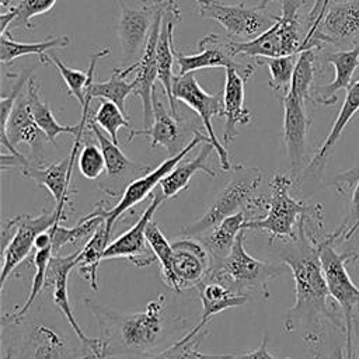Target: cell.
I'll return each mask as SVG.
<instances>
[{
  "label": "cell",
  "instance_id": "cell-1",
  "mask_svg": "<svg viewBox=\"0 0 359 359\" xmlns=\"http://www.w3.org/2000/svg\"><path fill=\"white\" fill-rule=\"evenodd\" d=\"M307 219L323 220V217L303 216L294 240L279 243V257L286 264L294 279V303L283 317L286 332H299L307 348L310 359H327L325 338L327 325L331 324L344 337L346 335L342 311L330 306L331 297L321 262L317 236L306 226Z\"/></svg>",
  "mask_w": 359,
  "mask_h": 359
},
{
  "label": "cell",
  "instance_id": "cell-2",
  "mask_svg": "<svg viewBox=\"0 0 359 359\" xmlns=\"http://www.w3.org/2000/svg\"><path fill=\"white\" fill-rule=\"evenodd\" d=\"M83 304L98 324L107 359H146L177 342L175 335L188 327L182 314L168 310L164 293L133 313L118 311L93 297H84Z\"/></svg>",
  "mask_w": 359,
  "mask_h": 359
},
{
  "label": "cell",
  "instance_id": "cell-3",
  "mask_svg": "<svg viewBox=\"0 0 359 359\" xmlns=\"http://www.w3.org/2000/svg\"><path fill=\"white\" fill-rule=\"evenodd\" d=\"M245 230L240 231L229 257L217 266H213L206 279L219 282L237 294L250 293L269 297L268 283L285 275L289 266L283 262L272 264L251 257L245 247Z\"/></svg>",
  "mask_w": 359,
  "mask_h": 359
},
{
  "label": "cell",
  "instance_id": "cell-4",
  "mask_svg": "<svg viewBox=\"0 0 359 359\" xmlns=\"http://www.w3.org/2000/svg\"><path fill=\"white\" fill-rule=\"evenodd\" d=\"M293 180L285 174H275L269 184L268 209L264 217L244 224V230H261L269 236V244L294 240L303 216L323 217L321 205H309L290 196Z\"/></svg>",
  "mask_w": 359,
  "mask_h": 359
},
{
  "label": "cell",
  "instance_id": "cell-5",
  "mask_svg": "<svg viewBox=\"0 0 359 359\" xmlns=\"http://www.w3.org/2000/svg\"><path fill=\"white\" fill-rule=\"evenodd\" d=\"M342 229L338 227L334 233L325 236L320 244V262L323 273L335 303H338L339 310L344 314L346 335H345V351L346 359L353 358V317L359 309V287L351 279L346 262L353 258L355 252H338L335 250V243L341 240Z\"/></svg>",
  "mask_w": 359,
  "mask_h": 359
},
{
  "label": "cell",
  "instance_id": "cell-6",
  "mask_svg": "<svg viewBox=\"0 0 359 359\" xmlns=\"http://www.w3.org/2000/svg\"><path fill=\"white\" fill-rule=\"evenodd\" d=\"M67 219V213L55 206L50 212H42L38 216L18 215L4 222L1 227V254L3 266L0 276V292H4L7 279L14 271L25 264L35 250L36 237L48 231L56 222Z\"/></svg>",
  "mask_w": 359,
  "mask_h": 359
},
{
  "label": "cell",
  "instance_id": "cell-7",
  "mask_svg": "<svg viewBox=\"0 0 359 359\" xmlns=\"http://www.w3.org/2000/svg\"><path fill=\"white\" fill-rule=\"evenodd\" d=\"M303 6L304 0H282V14L278 15L276 22L251 41H234L236 53L257 59L299 55L306 38L302 34L299 13Z\"/></svg>",
  "mask_w": 359,
  "mask_h": 359
},
{
  "label": "cell",
  "instance_id": "cell-8",
  "mask_svg": "<svg viewBox=\"0 0 359 359\" xmlns=\"http://www.w3.org/2000/svg\"><path fill=\"white\" fill-rule=\"evenodd\" d=\"M261 181L262 172L258 168L237 165L233 178L216 196L209 209L199 219L182 227L181 236L198 238L215 229L226 217L244 210L255 196L254 194L261 185Z\"/></svg>",
  "mask_w": 359,
  "mask_h": 359
},
{
  "label": "cell",
  "instance_id": "cell-9",
  "mask_svg": "<svg viewBox=\"0 0 359 359\" xmlns=\"http://www.w3.org/2000/svg\"><path fill=\"white\" fill-rule=\"evenodd\" d=\"M359 41V0L332 1L320 22L306 32L303 50H320L323 43L352 49Z\"/></svg>",
  "mask_w": 359,
  "mask_h": 359
},
{
  "label": "cell",
  "instance_id": "cell-10",
  "mask_svg": "<svg viewBox=\"0 0 359 359\" xmlns=\"http://www.w3.org/2000/svg\"><path fill=\"white\" fill-rule=\"evenodd\" d=\"M198 6L199 15L216 20L230 38H250L251 41L269 29L278 20V15L261 4L248 7L219 0H203Z\"/></svg>",
  "mask_w": 359,
  "mask_h": 359
},
{
  "label": "cell",
  "instance_id": "cell-11",
  "mask_svg": "<svg viewBox=\"0 0 359 359\" xmlns=\"http://www.w3.org/2000/svg\"><path fill=\"white\" fill-rule=\"evenodd\" d=\"M172 95L177 101H182L191 109H194L202 119V125L208 132V137L215 147L219 157V164L223 171L231 170L226 146L222 144L213 130L212 118L223 116V91L216 94H208L195 79L194 73L185 76H175L172 83Z\"/></svg>",
  "mask_w": 359,
  "mask_h": 359
},
{
  "label": "cell",
  "instance_id": "cell-12",
  "mask_svg": "<svg viewBox=\"0 0 359 359\" xmlns=\"http://www.w3.org/2000/svg\"><path fill=\"white\" fill-rule=\"evenodd\" d=\"M202 142H203V143H205V142H209V143H210V140H209L208 136H203L202 133H199V130L194 129V136H192V139L185 144V147H182V150H181L178 154L165 158V160H164L163 163H160L153 171L144 174V175L140 177V178L133 180V181L126 187V189L123 191V194H122L119 202H118L115 206H112L111 209H104L102 217H104V220H105L107 233L111 236L115 222H116L126 210H129V209L133 208L135 205L140 203V202L153 191V188H154L157 184L160 185L161 180H163L165 175H168V174L174 170V167H175L178 163H181L182 158H184L191 150H194L199 143H202Z\"/></svg>",
  "mask_w": 359,
  "mask_h": 359
},
{
  "label": "cell",
  "instance_id": "cell-13",
  "mask_svg": "<svg viewBox=\"0 0 359 359\" xmlns=\"http://www.w3.org/2000/svg\"><path fill=\"white\" fill-rule=\"evenodd\" d=\"M164 201L165 196L161 192V189L153 194L149 206L144 209L137 222L129 230H126L108 244V247L104 251V259L122 258L136 268H146L153 265L157 261V258L147 243L146 229L149 223L153 220L156 210Z\"/></svg>",
  "mask_w": 359,
  "mask_h": 359
},
{
  "label": "cell",
  "instance_id": "cell-14",
  "mask_svg": "<svg viewBox=\"0 0 359 359\" xmlns=\"http://www.w3.org/2000/svg\"><path fill=\"white\" fill-rule=\"evenodd\" d=\"M198 50L199 52L195 55H182L175 50V62L178 65L177 76H185L206 67H234L250 77L254 73L251 63L243 65L237 62L238 55L234 50V39L229 35L209 34L198 42Z\"/></svg>",
  "mask_w": 359,
  "mask_h": 359
},
{
  "label": "cell",
  "instance_id": "cell-15",
  "mask_svg": "<svg viewBox=\"0 0 359 359\" xmlns=\"http://www.w3.org/2000/svg\"><path fill=\"white\" fill-rule=\"evenodd\" d=\"M175 292L198 289L212 269V258L199 238L180 237L171 243Z\"/></svg>",
  "mask_w": 359,
  "mask_h": 359
},
{
  "label": "cell",
  "instance_id": "cell-16",
  "mask_svg": "<svg viewBox=\"0 0 359 359\" xmlns=\"http://www.w3.org/2000/svg\"><path fill=\"white\" fill-rule=\"evenodd\" d=\"M13 344L17 359H95L91 352L74 356L66 339L42 324H24Z\"/></svg>",
  "mask_w": 359,
  "mask_h": 359
},
{
  "label": "cell",
  "instance_id": "cell-17",
  "mask_svg": "<svg viewBox=\"0 0 359 359\" xmlns=\"http://www.w3.org/2000/svg\"><path fill=\"white\" fill-rule=\"evenodd\" d=\"M283 102V146L290 164L293 178H299L304 165L307 151V132L310 118L306 112V102L293 91L282 100Z\"/></svg>",
  "mask_w": 359,
  "mask_h": 359
},
{
  "label": "cell",
  "instance_id": "cell-18",
  "mask_svg": "<svg viewBox=\"0 0 359 359\" xmlns=\"http://www.w3.org/2000/svg\"><path fill=\"white\" fill-rule=\"evenodd\" d=\"M46 140V135L41 130V128L36 125L32 116L27 93H21L10 114L6 128L0 130L1 146L6 147L10 151V154L21 157L22 154L17 150V146L20 143H25L29 146L34 158L41 163Z\"/></svg>",
  "mask_w": 359,
  "mask_h": 359
},
{
  "label": "cell",
  "instance_id": "cell-19",
  "mask_svg": "<svg viewBox=\"0 0 359 359\" xmlns=\"http://www.w3.org/2000/svg\"><path fill=\"white\" fill-rule=\"evenodd\" d=\"M158 6L156 13L154 24L146 43V48L137 62H135L137 74L133 79L136 83L135 94L140 97L143 105V129H149L154 121V109H153V100H154V84L157 80V63H156V49L160 36L161 20H163V7L165 0H154Z\"/></svg>",
  "mask_w": 359,
  "mask_h": 359
},
{
  "label": "cell",
  "instance_id": "cell-20",
  "mask_svg": "<svg viewBox=\"0 0 359 359\" xmlns=\"http://www.w3.org/2000/svg\"><path fill=\"white\" fill-rule=\"evenodd\" d=\"M79 248L77 251L69 254V255H53L48 268V275H46V286L45 287H52V302L53 304L59 309V311L65 316L67 320V324L76 334V337L81 341V344L90 349L91 345L94 344L95 338H88L81 327L79 325L70 302H69V293H67V279L74 266H77V259L80 254Z\"/></svg>",
  "mask_w": 359,
  "mask_h": 359
},
{
  "label": "cell",
  "instance_id": "cell-21",
  "mask_svg": "<svg viewBox=\"0 0 359 359\" xmlns=\"http://www.w3.org/2000/svg\"><path fill=\"white\" fill-rule=\"evenodd\" d=\"M121 17L118 22V35L125 59L136 57L143 53L149 41L156 13L158 10L157 3L153 0L147 6L140 8H128L121 0Z\"/></svg>",
  "mask_w": 359,
  "mask_h": 359
},
{
  "label": "cell",
  "instance_id": "cell-22",
  "mask_svg": "<svg viewBox=\"0 0 359 359\" xmlns=\"http://www.w3.org/2000/svg\"><path fill=\"white\" fill-rule=\"evenodd\" d=\"M77 156H79V147H72L69 157L57 163L55 161L45 167L32 165L31 163H28L24 167H21V174L25 178L34 180L38 184V187L46 188L52 194L56 202V208L67 213V206L72 205L69 201V195L70 192H74V191H70L69 184H70L73 164Z\"/></svg>",
  "mask_w": 359,
  "mask_h": 359
},
{
  "label": "cell",
  "instance_id": "cell-23",
  "mask_svg": "<svg viewBox=\"0 0 359 359\" xmlns=\"http://www.w3.org/2000/svg\"><path fill=\"white\" fill-rule=\"evenodd\" d=\"M111 49L108 46L100 48L98 50L93 52L90 56V69H88V83L86 88V97L88 98H104L105 101H111L119 107V109L126 115L125 111V101L130 93H135L136 83L135 80L126 81L129 73L136 70L135 63L128 67H116L112 72V76L107 81H94V69L97 62L109 55Z\"/></svg>",
  "mask_w": 359,
  "mask_h": 359
},
{
  "label": "cell",
  "instance_id": "cell-24",
  "mask_svg": "<svg viewBox=\"0 0 359 359\" xmlns=\"http://www.w3.org/2000/svg\"><path fill=\"white\" fill-rule=\"evenodd\" d=\"M250 76L234 67L226 69V83L223 90V118L224 132L223 144H230L236 136L237 125H247L251 121V112L244 107V86Z\"/></svg>",
  "mask_w": 359,
  "mask_h": 359
},
{
  "label": "cell",
  "instance_id": "cell-25",
  "mask_svg": "<svg viewBox=\"0 0 359 359\" xmlns=\"http://www.w3.org/2000/svg\"><path fill=\"white\" fill-rule=\"evenodd\" d=\"M199 293V299L202 302V313L196 325H194L181 339L180 342H188L195 338L198 334L206 331V325L210 323L212 317L233 307H240L247 303L248 296L237 294L227 289L224 285L205 279L203 283L196 289Z\"/></svg>",
  "mask_w": 359,
  "mask_h": 359
},
{
  "label": "cell",
  "instance_id": "cell-26",
  "mask_svg": "<svg viewBox=\"0 0 359 359\" xmlns=\"http://www.w3.org/2000/svg\"><path fill=\"white\" fill-rule=\"evenodd\" d=\"M325 62L332 65L335 69L334 80L328 84L311 88V102L323 107L334 105L338 100L337 93L351 87L353 73L359 67V46L330 52L325 55Z\"/></svg>",
  "mask_w": 359,
  "mask_h": 359
},
{
  "label": "cell",
  "instance_id": "cell-27",
  "mask_svg": "<svg viewBox=\"0 0 359 359\" xmlns=\"http://www.w3.org/2000/svg\"><path fill=\"white\" fill-rule=\"evenodd\" d=\"M25 88H27L25 93H27V98H28V102H29V107H31L32 116H34L36 125L46 135L48 140L52 144H56V137L60 133H70V135L77 136L81 129L87 128V119L90 118L88 116L90 104H87L81 108V119H80L79 125L66 126V125H62L56 121V118L53 116L49 105L41 100V95H39L41 84L35 80V77H32V76L29 77Z\"/></svg>",
  "mask_w": 359,
  "mask_h": 359
},
{
  "label": "cell",
  "instance_id": "cell-28",
  "mask_svg": "<svg viewBox=\"0 0 359 359\" xmlns=\"http://www.w3.org/2000/svg\"><path fill=\"white\" fill-rule=\"evenodd\" d=\"M153 109H154L153 125L149 129H140V130L130 129L126 143H130L136 136H147L150 137L151 147L164 146L168 149V151L172 156L178 154L182 150L180 149L182 135H181L178 118H175L171 112H168L163 105V102L156 98V95L153 100Z\"/></svg>",
  "mask_w": 359,
  "mask_h": 359
},
{
  "label": "cell",
  "instance_id": "cell-29",
  "mask_svg": "<svg viewBox=\"0 0 359 359\" xmlns=\"http://www.w3.org/2000/svg\"><path fill=\"white\" fill-rule=\"evenodd\" d=\"M247 222V215L244 210H241L226 217L215 229L198 237L210 254L212 268L220 265L229 257L237 236L244 230V224Z\"/></svg>",
  "mask_w": 359,
  "mask_h": 359
},
{
  "label": "cell",
  "instance_id": "cell-30",
  "mask_svg": "<svg viewBox=\"0 0 359 359\" xmlns=\"http://www.w3.org/2000/svg\"><path fill=\"white\" fill-rule=\"evenodd\" d=\"M69 43L70 39L66 35L50 36L39 42H18L10 32H6L0 36V60L3 65H10L20 56L38 55L42 65H49L50 59L49 56H45V53L52 49H63Z\"/></svg>",
  "mask_w": 359,
  "mask_h": 359
},
{
  "label": "cell",
  "instance_id": "cell-31",
  "mask_svg": "<svg viewBox=\"0 0 359 359\" xmlns=\"http://www.w3.org/2000/svg\"><path fill=\"white\" fill-rule=\"evenodd\" d=\"M215 151V147L212 143L205 142L202 150L196 154L195 158L185 161V163H178L174 170L165 175L161 182H160V189L164 194L165 199L168 198H174L175 195H178L181 191L188 188L189 180L195 175V172L202 171L205 174H208L209 177H215V171L210 170L206 165V160L210 156V153Z\"/></svg>",
  "mask_w": 359,
  "mask_h": 359
},
{
  "label": "cell",
  "instance_id": "cell-32",
  "mask_svg": "<svg viewBox=\"0 0 359 359\" xmlns=\"http://www.w3.org/2000/svg\"><path fill=\"white\" fill-rule=\"evenodd\" d=\"M358 111H359V80L355 81L353 84H351V87L346 90V95H345L344 104L339 109V114H338L332 128L330 129L328 136L325 137V140L323 142V144L318 147L314 157L309 163L307 170L323 168L324 160L327 158L332 146L335 144V142L338 140V137L341 136V133L344 132V129L346 128V125L351 122V119L353 118V115Z\"/></svg>",
  "mask_w": 359,
  "mask_h": 359
},
{
  "label": "cell",
  "instance_id": "cell-33",
  "mask_svg": "<svg viewBox=\"0 0 359 359\" xmlns=\"http://www.w3.org/2000/svg\"><path fill=\"white\" fill-rule=\"evenodd\" d=\"M111 236L107 233L105 222L97 229L93 237L81 247L77 259V273L83 276L93 290H98V266L104 259V251Z\"/></svg>",
  "mask_w": 359,
  "mask_h": 359
},
{
  "label": "cell",
  "instance_id": "cell-34",
  "mask_svg": "<svg viewBox=\"0 0 359 359\" xmlns=\"http://www.w3.org/2000/svg\"><path fill=\"white\" fill-rule=\"evenodd\" d=\"M87 128L91 129V132L94 133V136L98 140L100 149L102 151L104 160H105V170L107 174L109 177H121L126 170L129 168H146L147 165H136L135 163H132L125 154L123 151H121V149L118 147L116 143H114L112 140H109L100 129V126L95 123L94 119H87Z\"/></svg>",
  "mask_w": 359,
  "mask_h": 359
},
{
  "label": "cell",
  "instance_id": "cell-35",
  "mask_svg": "<svg viewBox=\"0 0 359 359\" xmlns=\"http://www.w3.org/2000/svg\"><path fill=\"white\" fill-rule=\"evenodd\" d=\"M147 243L154 252L160 264V276L163 283L175 292V279L172 273V247L171 243L165 238L160 227L151 220L146 229Z\"/></svg>",
  "mask_w": 359,
  "mask_h": 359
},
{
  "label": "cell",
  "instance_id": "cell-36",
  "mask_svg": "<svg viewBox=\"0 0 359 359\" xmlns=\"http://www.w3.org/2000/svg\"><path fill=\"white\" fill-rule=\"evenodd\" d=\"M299 55L282 56V57H258V65L269 69V87L275 94H280V101L290 90L292 77Z\"/></svg>",
  "mask_w": 359,
  "mask_h": 359
},
{
  "label": "cell",
  "instance_id": "cell-37",
  "mask_svg": "<svg viewBox=\"0 0 359 359\" xmlns=\"http://www.w3.org/2000/svg\"><path fill=\"white\" fill-rule=\"evenodd\" d=\"M208 335V330L198 334L188 342H174L165 349L146 359H234V353H203L198 351L199 344Z\"/></svg>",
  "mask_w": 359,
  "mask_h": 359
},
{
  "label": "cell",
  "instance_id": "cell-38",
  "mask_svg": "<svg viewBox=\"0 0 359 359\" xmlns=\"http://www.w3.org/2000/svg\"><path fill=\"white\" fill-rule=\"evenodd\" d=\"M316 49L302 50L294 66L290 91L299 95L304 102L311 101V88L316 73Z\"/></svg>",
  "mask_w": 359,
  "mask_h": 359
},
{
  "label": "cell",
  "instance_id": "cell-39",
  "mask_svg": "<svg viewBox=\"0 0 359 359\" xmlns=\"http://www.w3.org/2000/svg\"><path fill=\"white\" fill-rule=\"evenodd\" d=\"M95 123L104 129L111 140L118 144V130L121 128H130L128 115H125L118 105H115L111 101H104L98 107L95 115H94Z\"/></svg>",
  "mask_w": 359,
  "mask_h": 359
},
{
  "label": "cell",
  "instance_id": "cell-40",
  "mask_svg": "<svg viewBox=\"0 0 359 359\" xmlns=\"http://www.w3.org/2000/svg\"><path fill=\"white\" fill-rule=\"evenodd\" d=\"M49 59H50V63H53L56 66L69 93L79 100V102L83 108L86 105V88H87V83H88V72L84 73L83 70L70 69L63 62H60V59L55 55H50Z\"/></svg>",
  "mask_w": 359,
  "mask_h": 359
},
{
  "label": "cell",
  "instance_id": "cell-41",
  "mask_svg": "<svg viewBox=\"0 0 359 359\" xmlns=\"http://www.w3.org/2000/svg\"><path fill=\"white\" fill-rule=\"evenodd\" d=\"M56 0H21L15 8V20L11 22V27H22L27 29L32 28V18L49 11L55 6Z\"/></svg>",
  "mask_w": 359,
  "mask_h": 359
},
{
  "label": "cell",
  "instance_id": "cell-42",
  "mask_svg": "<svg viewBox=\"0 0 359 359\" xmlns=\"http://www.w3.org/2000/svg\"><path fill=\"white\" fill-rule=\"evenodd\" d=\"M79 170L87 180H95L98 178L102 171L105 170V160L102 156L101 149L97 146L87 143L77 157Z\"/></svg>",
  "mask_w": 359,
  "mask_h": 359
},
{
  "label": "cell",
  "instance_id": "cell-43",
  "mask_svg": "<svg viewBox=\"0 0 359 359\" xmlns=\"http://www.w3.org/2000/svg\"><path fill=\"white\" fill-rule=\"evenodd\" d=\"M341 227L344 229V234H342L341 240L352 238L355 236V233L359 230V174H358V180L352 189L349 213H348L346 219L341 223Z\"/></svg>",
  "mask_w": 359,
  "mask_h": 359
},
{
  "label": "cell",
  "instance_id": "cell-44",
  "mask_svg": "<svg viewBox=\"0 0 359 359\" xmlns=\"http://www.w3.org/2000/svg\"><path fill=\"white\" fill-rule=\"evenodd\" d=\"M234 359H292V358H276L271 355L268 351V335L265 334L258 348L252 351L241 352V353H234Z\"/></svg>",
  "mask_w": 359,
  "mask_h": 359
},
{
  "label": "cell",
  "instance_id": "cell-45",
  "mask_svg": "<svg viewBox=\"0 0 359 359\" xmlns=\"http://www.w3.org/2000/svg\"><path fill=\"white\" fill-rule=\"evenodd\" d=\"M353 334H355V348H353V356L355 359H359V309L355 313L353 317Z\"/></svg>",
  "mask_w": 359,
  "mask_h": 359
},
{
  "label": "cell",
  "instance_id": "cell-46",
  "mask_svg": "<svg viewBox=\"0 0 359 359\" xmlns=\"http://www.w3.org/2000/svg\"><path fill=\"white\" fill-rule=\"evenodd\" d=\"M101 346H102V344L100 342L97 346H94V348L90 351V352L95 356V359H107V356H105V353H104V351H102L104 348H101Z\"/></svg>",
  "mask_w": 359,
  "mask_h": 359
},
{
  "label": "cell",
  "instance_id": "cell-47",
  "mask_svg": "<svg viewBox=\"0 0 359 359\" xmlns=\"http://www.w3.org/2000/svg\"><path fill=\"white\" fill-rule=\"evenodd\" d=\"M4 348H6V346H4ZM3 359H15V348H14V344H11L10 348H6V349H4Z\"/></svg>",
  "mask_w": 359,
  "mask_h": 359
},
{
  "label": "cell",
  "instance_id": "cell-48",
  "mask_svg": "<svg viewBox=\"0 0 359 359\" xmlns=\"http://www.w3.org/2000/svg\"><path fill=\"white\" fill-rule=\"evenodd\" d=\"M327 359H346V358H344V353H342V349H341V348H335V349L327 356Z\"/></svg>",
  "mask_w": 359,
  "mask_h": 359
},
{
  "label": "cell",
  "instance_id": "cell-49",
  "mask_svg": "<svg viewBox=\"0 0 359 359\" xmlns=\"http://www.w3.org/2000/svg\"><path fill=\"white\" fill-rule=\"evenodd\" d=\"M1 6H3V8L8 7L10 6V0H1Z\"/></svg>",
  "mask_w": 359,
  "mask_h": 359
},
{
  "label": "cell",
  "instance_id": "cell-50",
  "mask_svg": "<svg viewBox=\"0 0 359 359\" xmlns=\"http://www.w3.org/2000/svg\"><path fill=\"white\" fill-rule=\"evenodd\" d=\"M195 1H196V3H202L203 0H195Z\"/></svg>",
  "mask_w": 359,
  "mask_h": 359
},
{
  "label": "cell",
  "instance_id": "cell-51",
  "mask_svg": "<svg viewBox=\"0 0 359 359\" xmlns=\"http://www.w3.org/2000/svg\"><path fill=\"white\" fill-rule=\"evenodd\" d=\"M331 1H337V0H331Z\"/></svg>",
  "mask_w": 359,
  "mask_h": 359
}]
</instances>
